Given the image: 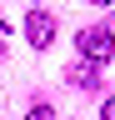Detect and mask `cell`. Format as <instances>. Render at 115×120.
Wrapping results in <instances>:
<instances>
[{
  "label": "cell",
  "mask_w": 115,
  "mask_h": 120,
  "mask_svg": "<svg viewBox=\"0 0 115 120\" xmlns=\"http://www.w3.org/2000/svg\"><path fill=\"white\" fill-rule=\"evenodd\" d=\"M115 50V40H110V30L105 25H90V30H80V55L85 60H95V65H105Z\"/></svg>",
  "instance_id": "6da1fadb"
},
{
  "label": "cell",
  "mask_w": 115,
  "mask_h": 120,
  "mask_svg": "<svg viewBox=\"0 0 115 120\" xmlns=\"http://www.w3.org/2000/svg\"><path fill=\"white\" fill-rule=\"evenodd\" d=\"M25 40H30L35 50H50V40H55V15H50V10H30V15H25Z\"/></svg>",
  "instance_id": "7a4b0ae2"
},
{
  "label": "cell",
  "mask_w": 115,
  "mask_h": 120,
  "mask_svg": "<svg viewBox=\"0 0 115 120\" xmlns=\"http://www.w3.org/2000/svg\"><path fill=\"white\" fill-rule=\"evenodd\" d=\"M65 80H70V85H80V90H95V80H100V65L80 55V65H70V70H65Z\"/></svg>",
  "instance_id": "3957f363"
},
{
  "label": "cell",
  "mask_w": 115,
  "mask_h": 120,
  "mask_svg": "<svg viewBox=\"0 0 115 120\" xmlns=\"http://www.w3.org/2000/svg\"><path fill=\"white\" fill-rule=\"evenodd\" d=\"M100 115H105V120H115V95H110L105 105H100Z\"/></svg>",
  "instance_id": "277c9868"
},
{
  "label": "cell",
  "mask_w": 115,
  "mask_h": 120,
  "mask_svg": "<svg viewBox=\"0 0 115 120\" xmlns=\"http://www.w3.org/2000/svg\"><path fill=\"white\" fill-rule=\"evenodd\" d=\"M5 30H10V20H5V15H0V35H5Z\"/></svg>",
  "instance_id": "5b68a950"
},
{
  "label": "cell",
  "mask_w": 115,
  "mask_h": 120,
  "mask_svg": "<svg viewBox=\"0 0 115 120\" xmlns=\"http://www.w3.org/2000/svg\"><path fill=\"white\" fill-rule=\"evenodd\" d=\"M90 5H110V0H90Z\"/></svg>",
  "instance_id": "8992f818"
}]
</instances>
